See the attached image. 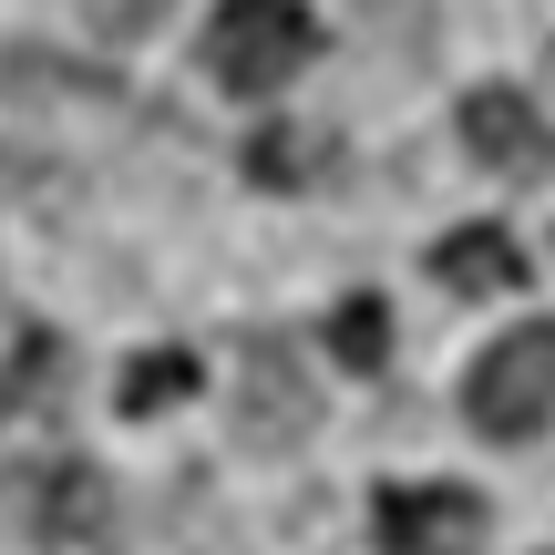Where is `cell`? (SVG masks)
<instances>
[{"label": "cell", "mask_w": 555, "mask_h": 555, "mask_svg": "<svg viewBox=\"0 0 555 555\" xmlns=\"http://www.w3.org/2000/svg\"><path fill=\"white\" fill-rule=\"evenodd\" d=\"M453 134H463V155H474L483 176H515V185L555 176V124L515 93V82H483V93H463V103H453Z\"/></svg>", "instance_id": "4"}, {"label": "cell", "mask_w": 555, "mask_h": 555, "mask_svg": "<svg viewBox=\"0 0 555 555\" xmlns=\"http://www.w3.org/2000/svg\"><path fill=\"white\" fill-rule=\"evenodd\" d=\"M319 422V401H309V380H298V360H288V339H247L237 350V433L258 442V453H278V442H298Z\"/></svg>", "instance_id": "5"}, {"label": "cell", "mask_w": 555, "mask_h": 555, "mask_svg": "<svg viewBox=\"0 0 555 555\" xmlns=\"http://www.w3.org/2000/svg\"><path fill=\"white\" fill-rule=\"evenodd\" d=\"M103 515H114V494H103L93 463H41V474H31V525L52 545H93Z\"/></svg>", "instance_id": "6"}, {"label": "cell", "mask_w": 555, "mask_h": 555, "mask_svg": "<svg viewBox=\"0 0 555 555\" xmlns=\"http://www.w3.org/2000/svg\"><path fill=\"white\" fill-rule=\"evenodd\" d=\"M185 391H196V360H185V350L124 360V412H165V401H185Z\"/></svg>", "instance_id": "8"}, {"label": "cell", "mask_w": 555, "mask_h": 555, "mask_svg": "<svg viewBox=\"0 0 555 555\" xmlns=\"http://www.w3.org/2000/svg\"><path fill=\"white\" fill-rule=\"evenodd\" d=\"M330 350L350 360V371H380V360H391V309H380V298H339Z\"/></svg>", "instance_id": "9"}, {"label": "cell", "mask_w": 555, "mask_h": 555, "mask_svg": "<svg viewBox=\"0 0 555 555\" xmlns=\"http://www.w3.org/2000/svg\"><path fill=\"white\" fill-rule=\"evenodd\" d=\"M483 494H463V483H391V494H371V535L380 555H483Z\"/></svg>", "instance_id": "3"}, {"label": "cell", "mask_w": 555, "mask_h": 555, "mask_svg": "<svg viewBox=\"0 0 555 555\" xmlns=\"http://www.w3.org/2000/svg\"><path fill=\"white\" fill-rule=\"evenodd\" d=\"M62 11H82L103 41H134V31H155V21H165V0H62Z\"/></svg>", "instance_id": "12"}, {"label": "cell", "mask_w": 555, "mask_h": 555, "mask_svg": "<svg viewBox=\"0 0 555 555\" xmlns=\"http://www.w3.org/2000/svg\"><path fill=\"white\" fill-rule=\"evenodd\" d=\"M52 380H62V339H52V330H31V339L11 350V380H0V412H21V401H41Z\"/></svg>", "instance_id": "11"}, {"label": "cell", "mask_w": 555, "mask_h": 555, "mask_svg": "<svg viewBox=\"0 0 555 555\" xmlns=\"http://www.w3.org/2000/svg\"><path fill=\"white\" fill-rule=\"evenodd\" d=\"M247 165H258V185H298V176H319V165H330V144H319L309 124H268V144H258Z\"/></svg>", "instance_id": "10"}, {"label": "cell", "mask_w": 555, "mask_h": 555, "mask_svg": "<svg viewBox=\"0 0 555 555\" xmlns=\"http://www.w3.org/2000/svg\"><path fill=\"white\" fill-rule=\"evenodd\" d=\"M433 278H442V288H463V298H515L525 258H515V237H504V227H463V237L433 247Z\"/></svg>", "instance_id": "7"}, {"label": "cell", "mask_w": 555, "mask_h": 555, "mask_svg": "<svg viewBox=\"0 0 555 555\" xmlns=\"http://www.w3.org/2000/svg\"><path fill=\"white\" fill-rule=\"evenodd\" d=\"M463 422L483 442H525L555 422V319H525L463 371Z\"/></svg>", "instance_id": "2"}, {"label": "cell", "mask_w": 555, "mask_h": 555, "mask_svg": "<svg viewBox=\"0 0 555 555\" xmlns=\"http://www.w3.org/2000/svg\"><path fill=\"white\" fill-rule=\"evenodd\" d=\"M319 52V21L298 11V0H217V21H206V82L217 93H278V82H298Z\"/></svg>", "instance_id": "1"}]
</instances>
